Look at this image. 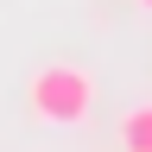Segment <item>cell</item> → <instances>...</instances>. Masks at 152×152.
<instances>
[{"instance_id": "6da1fadb", "label": "cell", "mask_w": 152, "mask_h": 152, "mask_svg": "<svg viewBox=\"0 0 152 152\" xmlns=\"http://www.w3.org/2000/svg\"><path fill=\"white\" fill-rule=\"evenodd\" d=\"M26 108H32V121H45V127H83L95 114V76L83 64H45L26 83Z\"/></svg>"}, {"instance_id": "3957f363", "label": "cell", "mask_w": 152, "mask_h": 152, "mask_svg": "<svg viewBox=\"0 0 152 152\" xmlns=\"http://www.w3.org/2000/svg\"><path fill=\"white\" fill-rule=\"evenodd\" d=\"M140 7H152V0H140Z\"/></svg>"}, {"instance_id": "7a4b0ae2", "label": "cell", "mask_w": 152, "mask_h": 152, "mask_svg": "<svg viewBox=\"0 0 152 152\" xmlns=\"http://www.w3.org/2000/svg\"><path fill=\"white\" fill-rule=\"evenodd\" d=\"M121 146L127 152H152V102H140V108L121 114Z\"/></svg>"}]
</instances>
